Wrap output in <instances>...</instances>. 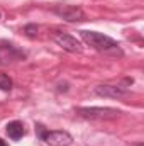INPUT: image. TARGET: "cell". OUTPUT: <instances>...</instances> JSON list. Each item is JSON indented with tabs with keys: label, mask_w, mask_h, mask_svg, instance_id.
<instances>
[{
	"label": "cell",
	"mask_w": 144,
	"mask_h": 146,
	"mask_svg": "<svg viewBox=\"0 0 144 146\" xmlns=\"http://www.w3.org/2000/svg\"><path fill=\"white\" fill-rule=\"evenodd\" d=\"M12 78L9 76V75H5V73H0V90H3V92H10L12 90Z\"/></svg>",
	"instance_id": "obj_8"
},
{
	"label": "cell",
	"mask_w": 144,
	"mask_h": 146,
	"mask_svg": "<svg viewBox=\"0 0 144 146\" xmlns=\"http://www.w3.org/2000/svg\"><path fill=\"white\" fill-rule=\"evenodd\" d=\"M0 19H2V15H0Z\"/></svg>",
	"instance_id": "obj_12"
},
{
	"label": "cell",
	"mask_w": 144,
	"mask_h": 146,
	"mask_svg": "<svg viewBox=\"0 0 144 146\" xmlns=\"http://www.w3.org/2000/svg\"><path fill=\"white\" fill-rule=\"evenodd\" d=\"M80 37L88 44V46H92L93 49H97V51H114V49H117L119 48V44H117V41H114L112 37L105 36V34H102V33H97V31H80Z\"/></svg>",
	"instance_id": "obj_1"
},
{
	"label": "cell",
	"mask_w": 144,
	"mask_h": 146,
	"mask_svg": "<svg viewBox=\"0 0 144 146\" xmlns=\"http://www.w3.org/2000/svg\"><path fill=\"white\" fill-rule=\"evenodd\" d=\"M54 42L59 46V48H63L65 51H68V53H81L83 51V46H81V42L76 39V37H73L71 34H68V33H56L54 36Z\"/></svg>",
	"instance_id": "obj_5"
},
{
	"label": "cell",
	"mask_w": 144,
	"mask_h": 146,
	"mask_svg": "<svg viewBox=\"0 0 144 146\" xmlns=\"http://www.w3.org/2000/svg\"><path fill=\"white\" fill-rule=\"evenodd\" d=\"M5 131H7L9 138L14 139V141L20 139V138L24 136V133H26V131H24V124H22L20 121H12V122H9L7 127H5Z\"/></svg>",
	"instance_id": "obj_7"
},
{
	"label": "cell",
	"mask_w": 144,
	"mask_h": 146,
	"mask_svg": "<svg viewBox=\"0 0 144 146\" xmlns=\"http://www.w3.org/2000/svg\"><path fill=\"white\" fill-rule=\"evenodd\" d=\"M134 146H144L143 143H137V145H134Z\"/></svg>",
	"instance_id": "obj_11"
},
{
	"label": "cell",
	"mask_w": 144,
	"mask_h": 146,
	"mask_svg": "<svg viewBox=\"0 0 144 146\" xmlns=\"http://www.w3.org/2000/svg\"><path fill=\"white\" fill-rule=\"evenodd\" d=\"M24 34L29 37H36L37 36V26L36 24H27V26H24Z\"/></svg>",
	"instance_id": "obj_9"
},
{
	"label": "cell",
	"mask_w": 144,
	"mask_h": 146,
	"mask_svg": "<svg viewBox=\"0 0 144 146\" xmlns=\"http://www.w3.org/2000/svg\"><path fill=\"white\" fill-rule=\"evenodd\" d=\"M54 14H58L66 22H81V21H87V14L80 7H76V5H56L54 7Z\"/></svg>",
	"instance_id": "obj_4"
},
{
	"label": "cell",
	"mask_w": 144,
	"mask_h": 146,
	"mask_svg": "<svg viewBox=\"0 0 144 146\" xmlns=\"http://www.w3.org/2000/svg\"><path fill=\"white\" fill-rule=\"evenodd\" d=\"M93 92H95V95L107 97V99H120V97L127 95V88L119 87V85H97Z\"/></svg>",
	"instance_id": "obj_6"
},
{
	"label": "cell",
	"mask_w": 144,
	"mask_h": 146,
	"mask_svg": "<svg viewBox=\"0 0 144 146\" xmlns=\"http://www.w3.org/2000/svg\"><path fill=\"white\" fill-rule=\"evenodd\" d=\"M76 114L80 117L85 119H115L119 117V114H122L119 109H112V107H78Z\"/></svg>",
	"instance_id": "obj_3"
},
{
	"label": "cell",
	"mask_w": 144,
	"mask_h": 146,
	"mask_svg": "<svg viewBox=\"0 0 144 146\" xmlns=\"http://www.w3.org/2000/svg\"><path fill=\"white\" fill-rule=\"evenodd\" d=\"M0 146H9V145H7V143H5V141H3V139L0 138Z\"/></svg>",
	"instance_id": "obj_10"
},
{
	"label": "cell",
	"mask_w": 144,
	"mask_h": 146,
	"mask_svg": "<svg viewBox=\"0 0 144 146\" xmlns=\"http://www.w3.org/2000/svg\"><path fill=\"white\" fill-rule=\"evenodd\" d=\"M39 138L48 146H71L73 136L66 131H44L41 124H37Z\"/></svg>",
	"instance_id": "obj_2"
}]
</instances>
